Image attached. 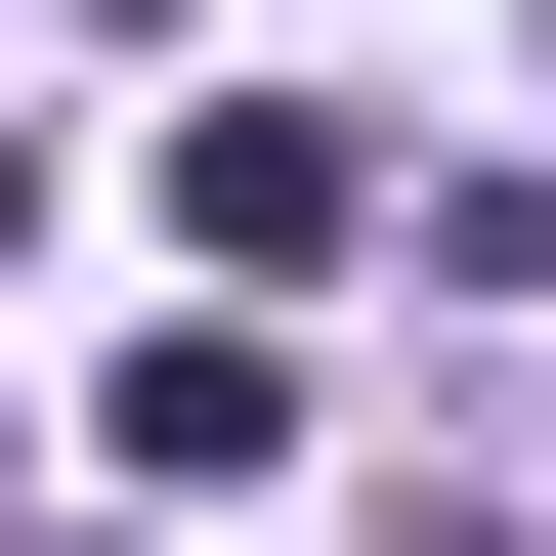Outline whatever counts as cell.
I'll use <instances>...</instances> for the list:
<instances>
[{
	"label": "cell",
	"mask_w": 556,
	"mask_h": 556,
	"mask_svg": "<svg viewBox=\"0 0 556 556\" xmlns=\"http://www.w3.org/2000/svg\"><path fill=\"white\" fill-rule=\"evenodd\" d=\"M86 471H300V343H257V300H172V343L86 386Z\"/></svg>",
	"instance_id": "obj_1"
},
{
	"label": "cell",
	"mask_w": 556,
	"mask_h": 556,
	"mask_svg": "<svg viewBox=\"0 0 556 556\" xmlns=\"http://www.w3.org/2000/svg\"><path fill=\"white\" fill-rule=\"evenodd\" d=\"M172 214H214V300H300V257L386 214V129H257V86H214V129H172Z\"/></svg>",
	"instance_id": "obj_2"
},
{
	"label": "cell",
	"mask_w": 556,
	"mask_h": 556,
	"mask_svg": "<svg viewBox=\"0 0 556 556\" xmlns=\"http://www.w3.org/2000/svg\"><path fill=\"white\" fill-rule=\"evenodd\" d=\"M0 214H43V129H0Z\"/></svg>",
	"instance_id": "obj_3"
}]
</instances>
